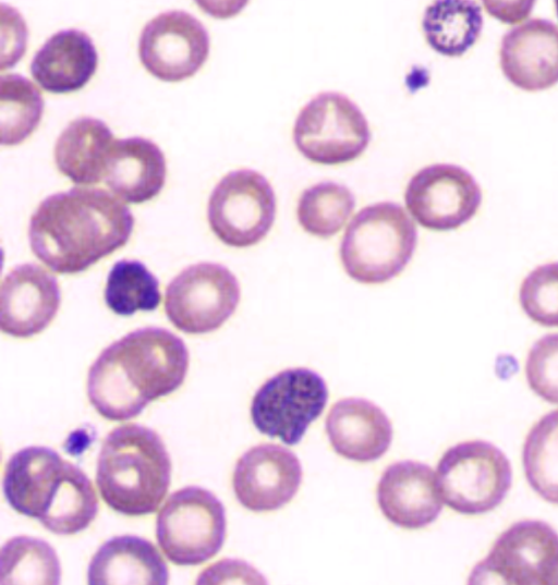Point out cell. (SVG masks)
Returning a JSON list of instances; mask_svg holds the SVG:
<instances>
[{
	"instance_id": "cell-18",
	"label": "cell",
	"mask_w": 558,
	"mask_h": 585,
	"mask_svg": "<svg viewBox=\"0 0 558 585\" xmlns=\"http://www.w3.org/2000/svg\"><path fill=\"white\" fill-rule=\"evenodd\" d=\"M377 501L383 514L395 525L414 529L434 522L442 509L436 475L415 461H400L381 475Z\"/></svg>"
},
{
	"instance_id": "cell-19",
	"label": "cell",
	"mask_w": 558,
	"mask_h": 585,
	"mask_svg": "<svg viewBox=\"0 0 558 585\" xmlns=\"http://www.w3.org/2000/svg\"><path fill=\"white\" fill-rule=\"evenodd\" d=\"M326 430L335 451L357 462L379 459L392 440V426L385 412L359 398L333 404L326 419Z\"/></svg>"
},
{
	"instance_id": "cell-22",
	"label": "cell",
	"mask_w": 558,
	"mask_h": 585,
	"mask_svg": "<svg viewBox=\"0 0 558 585\" xmlns=\"http://www.w3.org/2000/svg\"><path fill=\"white\" fill-rule=\"evenodd\" d=\"M168 566L157 548L138 536H117L102 544L87 568L90 585H166Z\"/></svg>"
},
{
	"instance_id": "cell-1",
	"label": "cell",
	"mask_w": 558,
	"mask_h": 585,
	"mask_svg": "<svg viewBox=\"0 0 558 585\" xmlns=\"http://www.w3.org/2000/svg\"><path fill=\"white\" fill-rule=\"evenodd\" d=\"M189 361L185 343L171 331L136 329L107 346L93 363L88 400L109 421L133 418L183 383Z\"/></svg>"
},
{
	"instance_id": "cell-16",
	"label": "cell",
	"mask_w": 558,
	"mask_h": 585,
	"mask_svg": "<svg viewBox=\"0 0 558 585\" xmlns=\"http://www.w3.org/2000/svg\"><path fill=\"white\" fill-rule=\"evenodd\" d=\"M59 306L57 278L38 265H19L1 284V330L15 338L33 337L48 327Z\"/></svg>"
},
{
	"instance_id": "cell-13",
	"label": "cell",
	"mask_w": 558,
	"mask_h": 585,
	"mask_svg": "<svg viewBox=\"0 0 558 585\" xmlns=\"http://www.w3.org/2000/svg\"><path fill=\"white\" fill-rule=\"evenodd\" d=\"M404 200L421 226L448 231L473 218L482 203V192L462 167L437 163L425 167L410 180Z\"/></svg>"
},
{
	"instance_id": "cell-17",
	"label": "cell",
	"mask_w": 558,
	"mask_h": 585,
	"mask_svg": "<svg viewBox=\"0 0 558 585\" xmlns=\"http://www.w3.org/2000/svg\"><path fill=\"white\" fill-rule=\"evenodd\" d=\"M500 66L517 87L537 92L558 83V26L530 20L507 32L500 46Z\"/></svg>"
},
{
	"instance_id": "cell-5",
	"label": "cell",
	"mask_w": 558,
	"mask_h": 585,
	"mask_svg": "<svg viewBox=\"0 0 558 585\" xmlns=\"http://www.w3.org/2000/svg\"><path fill=\"white\" fill-rule=\"evenodd\" d=\"M417 242L416 228L398 204L381 202L360 210L340 245L342 266L361 283H383L409 264Z\"/></svg>"
},
{
	"instance_id": "cell-34",
	"label": "cell",
	"mask_w": 558,
	"mask_h": 585,
	"mask_svg": "<svg viewBox=\"0 0 558 585\" xmlns=\"http://www.w3.org/2000/svg\"><path fill=\"white\" fill-rule=\"evenodd\" d=\"M558 584V574H557V577H556V582H555V585Z\"/></svg>"
},
{
	"instance_id": "cell-24",
	"label": "cell",
	"mask_w": 558,
	"mask_h": 585,
	"mask_svg": "<svg viewBox=\"0 0 558 585\" xmlns=\"http://www.w3.org/2000/svg\"><path fill=\"white\" fill-rule=\"evenodd\" d=\"M423 31L437 52L462 56L476 41L483 26L480 5L470 0H439L424 12Z\"/></svg>"
},
{
	"instance_id": "cell-21",
	"label": "cell",
	"mask_w": 558,
	"mask_h": 585,
	"mask_svg": "<svg viewBox=\"0 0 558 585\" xmlns=\"http://www.w3.org/2000/svg\"><path fill=\"white\" fill-rule=\"evenodd\" d=\"M98 54L83 31L64 29L53 34L34 56L31 73L41 88L66 94L82 88L94 75Z\"/></svg>"
},
{
	"instance_id": "cell-10",
	"label": "cell",
	"mask_w": 558,
	"mask_h": 585,
	"mask_svg": "<svg viewBox=\"0 0 558 585\" xmlns=\"http://www.w3.org/2000/svg\"><path fill=\"white\" fill-rule=\"evenodd\" d=\"M328 399L325 380L304 368H289L264 382L251 404L254 426L286 444L301 441L310 424L324 411Z\"/></svg>"
},
{
	"instance_id": "cell-4",
	"label": "cell",
	"mask_w": 558,
	"mask_h": 585,
	"mask_svg": "<svg viewBox=\"0 0 558 585\" xmlns=\"http://www.w3.org/2000/svg\"><path fill=\"white\" fill-rule=\"evenodd\" d=\"M170 482V455L153 429L126 424L111 430L104 440L96 484L112 510L130 516L154 513Z\"/></svg>"
},
{
	"instance_id": "cell-28",
	"label": "cell",
	"mask_w": 558,
	"mask_h": 585,
	"mask_svg": "<svg viewBox=\"0 0 558 585\" xmlns=\"http://www.w3.org/2000/svg\"><path fill=\"white\" fill-rule=\"evenodd\" d=\"M160 300L159 281L143 263L122 259L110 269L105 302L117 315L130 316L137 310H154Z\"/></svg>"
},
{
	"instance_id": "cell-14",
	"label": "cell",
	"mask_w": 558,
	"mask_h": 585,
	"mask_svg": "<svg viewBox=\"0 0 558 585\" xmlns=\"http://www.w3.org/2000/svg\"><path fill=\"white\" fill-rule=\"evenodd\" d=\"M209 52L205 26L192 14L175 10L151 19L138 40L145 69L165 82H180L194 75Z\"/></svg>"
},
{
	"instance_id": "cell-32",
	"label": "cell",
	"mask_w": 558,
	"mask_h": 585,
	"mask_svg": "<svg viewBox=\"0 0 558 585\" xmlns=\"http://www.w3.org/2000/svg\"><path fill=\"white\" fill-rule=\"evenodd\" d=\"M230 581H244L245 583L265 580L257 571L245 562L238 560H223L207 568L197 578V584L229 583Z\"/></svg>"
},
{
	"instance_id": "cell-26",
	"label": "cell",
	"mask_w": 558,
	"mask_h": 585,
	"mask_svg": "<svg viewBox=\"0 0 558 585\" xmlns=\"http://www.w3.org/2000/svg\"><path fill=\"white\" fill-rule=\"evenodd\" d=\"M60 574L58 556L43 539L19 536L1 549V584L56 585Z\"/></svg>"
},
{
	"instance_id": "cell-30",
	"label": "cell",
	"mask_w": 558,
	"mask_h": 585,
	"mask_svg": "<svg viewBox=\"0 0 558 585\" xmlns=\"http://www.w3.org/2000/svg\"><path fill=\"white\" fill-rule=\"evenodd\" d=\"M519 301L533 321L558 327V261L532 270L521 283Z\"/></svg>"
},
{
	"instance_id": "cell-15",
	"label": "cell",
	"mask_w": 558,
	"mask_h": 585,
	"mask_svg": "<svg viewBox=\"0 0 558 585\" xmlns=\"http://www.w3.org/2000/svg\"><path fill=\"white\" fill-rule=\"evenodd\" d=\"M301 479V463L293 452L278 444H259L239 459L232 485L244 508L266 512L288 503Z\"/></svg>"
},
{
	"instance_id": "cell-9",
	"label": "cell",
	"mask_w": 558,
	"mask_h": 585,
	"mask_svg": "<svg viewBox=\"0 0 558 585\" xmlns=\"http://www.w3.org/2000/svg\"><path fill=\"white\" fill-rule=\"evenodd\" d=\"M557 574L558 534L545 522L521 521L498 537L469 583L555 585Z\"/></svg>"
},
{
	"instance_id": "cell-11",
	"label": "cell",
	"mask_w": 558,
	"mask_h": 585,
	"mask_svg": "<svg viewBox=\"0 0 558 585\" xmlns=\"http://www.w3.org/2000/svg\"><path fill=\"white\" fill-rule=\"evenodd\" d=\"M276 215V197L267 179L257 171L229 172L213 190L207 219L214 234L225 244L247 247L270 230Z\"/></svg>"
},
{
	"instance_id": "cell-29",
	"label": "cell",
	"mask_w": 558,
	"mask_h": 585,
	"mask_svg": "<svg viewBox=\"0 0 558 585\" xmlns=\"http://www.w3.org/2000/svg\"><path fill=\"white\" fill-rule=\"evenodd\" d=\"M354 206V196L347 186L327 181L302 193L296 215L306 232L326 239L343 227Z\"/></svg>"
},
{
	"instance_id": "cell-12",
	"label": "cell",
	"mask_w": 558,
	"mask_h": 585,
	"mask_svg": "<svg viewBox=\"0 0 558 585\" xmlns=\"http://www.w3.org/2000/svg\"><path fill=\"white\" fill-rule=\"evenodd\" d=\"M240 301L235 276L216 263L189 266L167 287L165 312L179 330L201 334L211 332L234 313Z\"/></svg>"
},
{
	"instance_id": "cell-33",
	"label": "cell",
	"mask_w": 558,
	"mask_h": 585,
	"mask_svg": "<svg viewBox=\"0 0 558 585\" xmlns=\"http://www.w3.org/2000/svg\"><path fill=\"white\" fill-rule=\"evenodd\" d=\"M557 15H558V1H556Z\"/></svg>"
},
{
	"instance_id": "cell-8",
	"label": "cell",
	"mask_w": 558,
	"mask_h": 585,
	"mask_svg": "<svg viewBox=\"0 0 558 585\" xmlns=\"http://www.w3.org/2000/svg\"><path fill=\"white\" fill-rule=\"evenodd\" d=\"M368 123L347 96L328 92L311 99L293 129L299 151L308 160L338 164L357 158L369 142Z\"/></svg>"
},
{
	"instance_id": "cell-6",
	"label": "cell",
	"mask_w": 558,
	"mask_h": 585,
	"mask_svg": "<svg viewBox=\"0 0 558 585\" xmlns=\"http://www.w3.org/2000/svg\"><path fill=\"white\" fill-rule=\"evenodd\" d=\"M441 499L462 514H481L495 509L512 483L506 454L490 442L458 443L441 456L436 475Z\"/></svg>"
},
{
	"instance_id": "cell-7",
	"label": "cell",
	"mask_w": 558,
	"mask_h": 585,
	"mask_svg": "<svg viewBox=\"0 0 558 585\" xmlns=\"http://www.w3.org/2000/svg\"><path fill=\"white\" fill-rule=\"evenodd\" d=\"M226 511L209 490L189 486L171 493L158 513L157 541L178 565H197L216 556L226 537Z\"/></svg>"
},
{
	"instance_id": "cell-31",
	"label": "cell",
	"mask_w": 558,
	"mask_h": 585,
	"mask_svg": "<svg viewBox=\"0 0 558 585\" xmlns=\"http://www.w3.org/2000/svg\"><path fill=\"white\" fill-rule=\"evenodd\" d=\"M525 376L530 388L543 400L558 404V333L538 339L531 348Z\"/></svg>"
},
{
	"instance_id": "cell-27",
	"label": "cell",
	"mask_w": 558,
	"mask_h": 585,
	"mask_svg": "<svg viewBox=\"0 0 558 585\" xmlns=\"http://www.w3.org/2000/svg\"><path fill=\"white\" fill-rule=\"evenodd\" d=\"M44 109L38 88L20 74L0 78L1 144L22 143L37 127Z\"/></svg>"
},
{
	"instance_id": "cell-25",
	"label": "cell",
	"mask_w": 558,
	"mask_h": 585,
	"mask_svg": "<svg viewBox=\"0 0 558 585\" xmlns=\"http://www.w3.org/2000/svg\"><path fill=\"white\" fill-rule=\"evenodd\" d=\"M522 463L531 487L558 504V410L543 416L529 432Z\"/></svg>"
},
{
	"instance_id": "cell-3",
	"label": "cell",
	"mask_w": 558,
	"mask_h": 585,
	"mask_svg": "<svg viewBox=\"0 0 558 585\" xmlns=\"http://www.w3.org/2000/svg\"><path fill=\"white\" fill-rule=\"evenodd\" d=\"M3 493L13 510L57 535L84 531L98 512L86 474L47 447H27L9 459Z\"/></svg>"
},
{
	"instance_id": "cell-23",
	"label": "cell",
	"mask_w": 558,
	"mask_h": 585,
	"mask_svg": "<svg viewBox=\"0 0 558 585\" xmlns=\"http://www.w3.org/2000/svg\"><path fill=\"white\" fill-rule=\"evenodd\" d=\"M113 141L112 132L101 120L89 117L76 119L56 143V164L76 184L99 183Z\"/></svg>"
},
{
	"instance_id": "cell-2",
	"label": "cell",
	"mask_w": 558,
	"mask_h": 585,
	"mask_svg": "<svg viewBox=\"0 0 558 585\" xmlns=\"http://www.w3.org/2000/svg\"><path fill=\"white\" fill-rule=\"evenodd\" d=\"M131 210L107 191L72 187L45 198L31 217L32 252L58 273L84 271L126 244Z\"/></svg>"
},
{
	"instance_id": "cell-20",
	"label": "cell",
	"mask_w": 558,
	"mask_h": 585,
	"mask_svg": "<svg viewBox=\"0 0 558 585\" xmlns=\"http://www.w3.org/2000/svg\"><path fill=\"white\" fill-rule=\"evenodd\" d=\"M102 180L126 203L150 200L165 184V156L154 142L143 137L114 139L106 158Z\"/></svg>"
}]
</instances>
